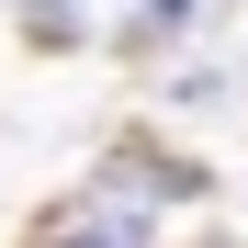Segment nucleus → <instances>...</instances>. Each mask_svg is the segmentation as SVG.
<instances>
[{
  "mask_svg": "<svg viewBox=\"0 0 248 248\" xmlns=\"http://www.w3.org/2000/svg\"><path fill=\"white\" fill-rule=\"evenodd\" d=\"M79 226H102L113 248H136V237H147V203H136V192H91V203H79Z\"/></svg>",
  "mask_w": 248,
  "mask_h": 248,
  "instance_id": "obj_1",
  "label": "nucleus"
},
{
  "mask_svg": "<svg viewBox=\"0 0 248 248\" xmlns=\"http://www.w3.org/2000/svg\"><path fill=\"white\" fill-rule=\"evenodd\" d=\"M34 46H79L68 34V0H34Z\"/></svg>",
  "mask_w": 248,
  "mask_h": 248,
  "instance_id": "obj_2",
  "label": "nucleus"
},
{
  "mask_svg": "<svg viewBox=\"0 0 248 248\" xmlns=\"http://www.w3.org/2000/svg\"><path fill=\"white\" fill-rule=\"evenodd\" d=\"M192 12V0H147V23H136V46H170V23Z\"/></svg>",
  "mask_w": 248,
  "mask_h": 248,
  "instance_id": "obj_3",
  "label": "nucleus"
},
{
  "mask_svg": "<svg viewBox=\"0 0 248 248\" xmlns=\"http://www.w3.org/2000/svg\"><path fill=\"white\" fill-rule=\"evenodd\" d=\"M34 248H113V237H102V226H46Z\"/></svg>",
  "mask_w": 248,
  "mask_h": 248,
  "instance_id": "obj_4",
  "label": "nucleus"
}]
</instances>
